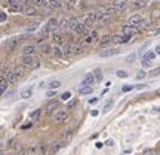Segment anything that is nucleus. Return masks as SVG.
<instances>
[{
    "label": "nucleus",
    "instance_id": "f03ea898",
    "mask_svg": "<svg viewBox=\"0 0 160 155\" xmlns=\"http://www.w3.org/2000/svg\"><path fill=\"white\" fill-rule=\"evenodd\" d=\"M145 21L141 15H132L131 18H129V25L131 27H135V29H141V25H142V23Z\"/></svg>",
    "mask_w": 160,
    "mask_h": 155
},
{
    "label": "nucleus",
    "instance_id": "5701e85b",
    "mask_svg": "<svg viewBox=\"0 0 160 155\" xmlns=\"http://www.w3.org/2000/svg\"><path fill=\"white\" fill-rule=\"evenodd\" d=\"M93 78H95L97 82H101V80H102V72H101V69L93 70Z\"/></svg>",
    "mask_w": 160,
    "mask_h": 155
},
{
    "label": "nucleus",
    "instance_id": "a878e982",
    "mask_svg": "<svg viewBox=\"0 0 160 155\" xmlns=\"http://www.w3.org/2000/svg\"><path fill=\"white\" fill-rule=\"evenodd\" d=\"M156 57V52H151V51H147L145 54H144L142 60H147V61H151V60H154Z\"/></svg>",
    "mask_w": 160,
    "mask_h": 155
},
{
    "label": "nucleus",
    "instance_id": "a211bd4d",
    "mask_svg": "<svg viewBox=\"0 0 160 155\" xmlns=\"http://www.w3.org/2000/svg\"><path fill=\"white\" fill-rule=\"evenodd\" d=\"M126 6H128V3L126 2H114V9L116 11H125Z\"/></svg>",
    "mask_w": 160,
    "mask_h": 155
},
{
    "label": "nucleus",
    "instance_id": "de8ad7c7",
    "mask_svg": "<svg viewBox=\"0 0 160 155\" xmlns=\"http://www.w3.org/2000/svg\"><path fill=\"white\" fill-rule=\"evenodd\" d=\"M144 76H145V72H144V70H139V72L137 73V78H138V79H142Z\"/></svg>",
    "mask_w": 160,
    "mask_h": 155
},
{
    "label": "nucleus",
    "instance_id": "9d476101",
    "mask_svg": "<svg viewBox=\"0 0 160 155\" xmlns=\"http://www.w3.org/2000/svg\"><path fill=\"white\" fill-rule=\"evenodd\" d=\"M8 149H15L17 151L18 148H19V142H18V139H15V137H12L11 140H8Z\"/></svg>",
    "mask_w": 160,
    "mask_h": 155
},
{
    "label": "nucleus",
    "instance_id": "aec40b11",
    "mask_svg": "<svg viewBox=\"0 0 160 155\" xmlns=\"http://www.w3.org/2000/svg\"><path fill=\"white\" fill-rule=\"evenodd\" d=\"M92 91H93V88H92V86H80L79 88V94H83V96L91 94Z\"/></svg>",
    "mask_w": 160,
    "mask_h": 155
},
{
    "label": "nucleus",
    "instance_id": "473e14b6",
    "mask_svg": "<svg viewBox=\"0 0 160 155\" xmlns=\"http://www.w3.org/2000/svg\"><path fill=\"white\" fill-rule=\"evenodd\" d=\"M51 54H53V55H57V57H59V55H61L62 52H61V49H59L58 46H53V48L51 49Z\"/></svg>",
    "mask_w": 160,
    "mask_h": 155
},
{
    "label": "nucleus",
    "instance_id": "49530a36",
    "mask_svg": "<svg viewBox=\"0 0 160 155\" xmlns=\"http://www.w3.org/2000/svg\"><path fill=\"white\" fill-rule=\"evenodd\" d=\"M61 5H62L61 2H51V6H52V8H61Z\"/></svg>",
    "mask_w": 160,
    "mask_h": 155
},
{
    "label": "nucleus",
    "instance_id": "6ab92c4d",
    "mask_svg": "<svg viewBox=\"0 0 160 155\" xmlns=\"http://www.w3.org/2000/svg\"><path fill=\"white\" fill-rule=\"evenodd\" d=\"M113 104H114V100H113V98H108V100H107V103H105V106L102 108V113H107V112L113 108Z\"/></svg>",
    "mask_w": 160,
    "mask_h": 155
},
{
    "label": "nucleus",
    "instance_id": "b1692460",
    "mask_svg": "<svg viewBox=\"0 0 160 155\" xmlns=\"http://www.w3.org/2000/svg\"><path fill=\"white\" fill-rule=\"evenodd\" d=\"M52 39H53V43H55V45H62V43H64V39H62V36H61V35H58V33H57V35H53V37H52Z\"/></svg>",
    "mask_w": 160,
    "mask_h": 155
},
{
    "label": "nucleus",
    "instance_id": "423d86ee",
    "mask_svg": "<svg viewBox=\"0 0 160 155\" xmlns=\"http://www.w3.org/2000/svg\"><path fill=\"white\" fill-rule=\"evenodd\" d=\"M95 23H98V17H97V12H89L88 17H86V27H91Z\"/></svg>",
    "mask_w": 160,
    "mask_h": 155
},
{
    "label": "nucleus",
    "instance_id": "f704fd0d",
    "mask_svg": "<svg viewBox=\"0 0 160 155\" xmlns=\"http://www.w3.org/2000/svg\"><path fill=\"white\" fill-rule=\"evenodd\" d=\"M48 146H46V145H40L39 146V154L40 155H46V152H48Z\"/></svg>",
    "mask_w": 160,
    "mask_h": 155
},
{
    "label": "nucleus",
    "instance_id": "72a5a7b5",
    "mask_svg": "<svg viewBox=\"0 0 160 155\" xmlns=\"http://www.w3.org/2000/svg\"><path fill=\"white\" fill-rule=\"evenodd\" d=\"M80 46H77V45H71V51H70V54H80Z\"/></svg>",
    "mask_w": 160,
    "mask_h": 155
},
{
    "label": "nucleus",
    "instance_id": "09e8293b",
    "mask_svg": "<svg viewBox=\"0 0 160 155\" xmlns=\"http://www.w3.org/2000/svg\"><path fill=\"white\" fill-rule=\"evenodd\" d=\"M55 94H57V91H55V90H49V91L46 92V96H48V97H53Z\"/></svg>",
    "mask_w": 160,
    "mask_h": 155
},
{
    "label": "nucleus",
    "instance_id": "cd10ccee",
    "mask_svg": "<svg viewBox=\"0 0 160 155\" xmlns=\"http://www.w3.org/2000/svg\"><path fill=\"white\" fill-rule=\"evenodd\" d=\"M13 72H15V75H17V78H21V76L24 75V67H22V66H17Z\"/></svg>",
    "mask_w": 160,
    "mask_h": 155
},
{
    "label": "nucleus",
    "instance_id": "39448f33",
    "mask_svg": "<svg viewBox=\"0 0 160 155\" xmlns=\"http://www.w3.org/2000/svg\"><path fill=\"white\" fill-rule=\"evenodd\" d=\"M58 106H59V102H57V100L49 102L48 106H46V113H48V115H53V112L58 109Z\"/></svg>",
    "mask_w": 160,
    "mask_h": 155
},
{
    "label": "nucleus",
    "instance_id": "f3484780",
    "mask_svg": "<svg viewBox=\"0 0 160 155\" xmlns=\"http://www.w3.org/2000/svg\"><path fill=\"white\" fill-rule=\"evenodd\" d=\"M86 29H88V27H86V24L80 23L79 25H77V29L74 30V33L76 35H86Z\"/></svg>",
    "mask_w": 160,
    "mask_h": 155
},
{
    "label": "nucleus",
    "instance_id": "c756f323",
    "mask_svg": "<svg viewBox=\"0 0 160 155\" xmlns=\"http://www.w3.org/2000/svg\"><path fill=\"white\" fill-rule=\"evenodd\" d=\"M49 86H51V90H55V91H57V88L61 86V82H59V80H52L51 84H49Z\"/></svg>",
    "mask_w": 160,
    "mask_h": 155
},
{
    "label": "nucleus",
    "instance_id": "c9c22d12",
    "mask_svg": "<svg viewBox=\"0 0 160 155\" xmlns=\"http://www.w3.org/2000/svg\"><path fill=\"white\" fill-rule=\"evenodd\" d=\"M160 75V67H157V69H153L151 72H150V76L151 78H154V76H159Z\"/></svg>",
    "mask_w": 160,
    "mask_h": 155
},
{
    "label": "nucleus",
    "instance_id": "603ef678",
    "mask_svg": "<svg viewBox=\"0 0 160 155\" xmlns=\"http://www.w3.org/2000/svg\"><path fill=\"white\" fill-rule=\"evenodd\" d=\"M142 66H144V67H150V61H147V60H142Z\"/></svg>",
    "mask_w": 160,
    "mask_h": 155
},
{
    "label": "nucleus",
    "instance_id": "0eeeda50",
    "mask_svg": "<svg viewBox=\"0 0 160 155\" xmlns=\"http://www.w3.org/2000/svg\"><path fill=\"white\" fill-rule=\"evenodd\" d=\"M95 82H97V80L93 78V73H88V75L85 76L83 82H82V86H92Z\"/></svg>",
    "mask_w": 160,
    "mask_h": 155
},
{
    "label": "nucleus",
    "instance_id": "4c0bfd02",
    "mask_svg": "<svg viewBox=\"0 0 160 155\" xmlns=\"http://www.w3.org/2000/svg\"><path fill=\"white\" fill-rule=\"evenodd\" d=\"M15 155H27V149H24V148H18L15 151Z\"/></svg>",
    "mask_w": 160,
    "mask_h": 155
},
{
    "label": "nucleus",
    "instance_id": "1a4fd4ad",
    "mask_svg": "<svg viewBox=\"0 0 160 155\" xmlns=\"http://www.w3.org/2000/svg\"><path fill=\"white\" fill-rule=\"evenodd\" d=\"M122 30H123V35H125V36H129V37H131L132 35H135V33H137L138 29H135V27H131V25L128 24V25H125V27H123Z\"/></svg>",
    "mask_w": 160,
    "mask_h": 155
},
{
    "label": "nucleus",
    "instance_id": "13d9d810",
    "mask_svg": "<svg viewBox=\"0 0 160 155\" xmlns=\"http://www.w3.org/2000/svg\"><path fill=\"white\" fill-rule=\"evenodd\" d=\"M156 54H160V45L156 46Z\"/></svg>",
    "mask_w": 160,
    "mask_h": 155
},
{
    "label": "nucleus",
    "instance_id": "864d4df0",
    "mask_svg": "<svg viewBox=\"0 0 160 155\" xmlns=\"http://www.w3.org/2000/svg\"><path fill=\"white\" fill-rule=\"evenodd\" d=\"M89 103H91V104H97L98 103V98H91V100H89Z\"/></svg>",
    "mask_w": 160,
    "mask_h": 155
},
{
    "label": "nucleus",
    "instance_id": "5fc2aeb1",
    "mask_svg": "<svg viewBox=\"0 0 160 155\" xmlns=\"http://www.w3.org/2000/svg\"><path fill=\"white\" fill-rule=\"evenodd\" d=\"M0 17H2V18H0L2 21H6V14H5V12H2V15H0Z\"/></svg>",
    "mask_w": 160,
    "mask_h": 155
},
{
    "label": "nucleus",
    "instance_id": "7c9ffc66",
    "mask_svg": "<svg viewBox=\"0 0 160 155\" xmlns=\"http://www.w3.org/2000/svg\"><path fill=\"white\" fill-rule=\"evenodd\" d=\"M9 5H12L15 9H18V8H21V5H24V2H17V0H11L9 2Z\"/></svg>",
    "mask_w": 160,
    "mask_h": 155
},
{
    "label": "nucleus",
    "instance_id": "dca6fc26",
    "mask_svg": "<svg viewBox=\"0 0 160 155\" xmlns=\"http://www.w3.org/2000/svg\"><path fill=\"white\" fill-rule=\"evenodd\" d=\"M42 112H43V110H42V109H36L34 112H33V113L30 115V119H31V122H34V121H37V119H39L40 116H42Z\"/></svg>",
    "mask_w": 160,
    "mask_h": 155
},
{
    "label": "nucleus",
    "instance_id": "3c124183",
    "mask_svg": "<svg viewBox=\"0 0 160 155\" xmlns=\"http://www.w3.org/2000/svg\"><path fill=\"white\" fill-rule=\"evenodd\" d=\"M30 127H33V122H27V124H24L22 128L25 130V128H30Z\"/></svg>",
    "mask_w": 160,
    "mask_h": 155
},
{
    "label": "nucleus",
    "instance_id": "a18cd8bd",
    "mask_svg": "<svg viewBox=\"0 0 160 155\" xmlns=\"http://www.w3.org/2000/svg\"><path fill=\"white\" fill-rule=\"evenodd\" d=\"M70 97H71V92H68V91H67V92H64L62 96H61V98H62V100H68Z\"/></svg>",
    "mask_w": 160,
    "mask_h": 155
},
{
    "label": "nucleus",
    "instance_id": "ddd939ff",
    "mask_svg": "<svg viewBox=\"0 0 160 155\" xmlns=\"http://www.w3.org/2000/svg\"><path fill=\"white\" fill-rule=\"evenodd\" d=\"M113 40H114V42H117V43H126V42H129V40H131V37H129V36H114V37H113Z\"/></svg>",
    "mask_w": 160,
    "mask_h": 155
},
{
    "label": "nucleus",
    "instance_id": "6e6d98bb",
    "mask_svg": "<svg viewBox=\"0 0 160 155\" xmlns=\"http://www.w3.org/2000/svg\"><path fill=\"white\" fill-rule=\"evenodd\" d=\"M145 86H147L145 84H142V85H138V86H137V90H142V88H145Z\"/></svg>",
    "mask_w": 160,
    "mask_h": 155
},
{
    "label": "nucleus",
    "instance_id": "79ce46f5",
    "mask_svg": "<svg viewBox=\"0 0 160 155\" xmlns=\"http://www.w3.org/2000/svg\"><path fill=\"white\" fill-rule=\"evenodd\" d=\"M117 76L119 78H128V73H126L125 70H117Z\"/></svg>",
    "mask_w": 160,
    "mask_h": 155
},
{
    "label": "nucleus",
    "instance_id": "58836bf2",
    "mask_svg": "<svg viewBox=\"0 0 160 155\" xmlns=\"http://www.w3.org/2000/svg\"><path fill=\"white\" fill-rule=\"evenodd\" d=\"M39 67H40V60L34 57V61H33V66H31V69H39Z\"/></svg>",
    "mask_w": 160,
    "mask_h": 155
},
{
    "label": "nucleus",
    "instance_id": "bf43d9fd",
    "mask_svg": "<svg viewBox=\"0 0 160 155\" xmlns=\"http://www.w3.org/2000/svg\"><path fill=\"white\" fill-rule=\"evenodd\" d=\"M133 58H135V54H132V55H131V57H129V58H128V61H132V60H133Z\"/></svg>",
    "mask_w": 160,
    "mask_h": 155
},
{
    "label": "nucleus",
    "instance_id": "f257e3e1",
    "mask_svg": "<svg viewBox=\"0 0 160 155\" xmlns=\"http://www.w3.org/2000/svg\"><path fill=\"white\" fill-rule=\"evenodd\" d=\"M46 30L49 31V33H53V35H57L58 30H61V21H59V18L53 17L51 18L48 24H46Z\"/></svg>",
    "mask_w": 160,
    "mask_h": 155
},
{
    "label": "nucleus",
    "instance_id": "412c9836",
    "mask_svg": "<svg viewBox=\"0 0 160 155\" xmlns=\"http://www.w3.org/2000/svg\"><path fill=\"white\" fill-rule=\"evenodd\" d=\"M31 94H33V90H31V88H24L22 91H21V97L22 98H30L31 97Z\"/></svg>",
    "mask_w": 160,
    "mask_h": 155
},
{
    "label": "nucleus",
    "instance_id": "20e7f679",
    "mask_svg": "<svg viewBox=\"0 0 160 155\" xmlns=\"http://www.w3.org/2000/svg\"><path fill=\"white\" fill-rule=\"evenodd\" d=\"M3 79H5L8 84H17L18 78H17V75H15L13 70H8L5 75H3Z\"/></svg>",
    "mask_w": 160,
    "mask_h": 155
},
{
    "label": "nucleus",
    "instance_id": "052dcab7",
    "mask_svg": "<svg viewBox=\"0 0 160 155\" xmlns=\"http://www.w3.org/2000/svg\"><path fill=\"white\" fill-rule=\"evenodd\" d=\"M42 51H45V52H48V51H49V48H48V46H43V48H42Z\"/></svg>",
    "mask_w": 160,
    "mask_h": 155
},
{
    "label": "nucleus",
    "instance_id": "bb28decb",
    "mask_svg": "<svg viewBox=\"0 0 160 155\" xmlns=\"http://www.w3.org/2000/svg\"><path fill=\"white\" fill-rule=\"evenodd\" d=\"M61 148H62V143H61V142H57V143L52 145V148H51L52 151H51V152H52V154H55V152H58Z\"/></svg>",
    "mask_w": 160,
    "mask_h": 155
},
{
    "label": "nucleus",
    "instance_id": "680f3d73",
    "mask_svg": "<svg viewBox=\"0 0 160 155\" xmlns=\"http://www.w3.org/2000/svg\"><path fill=\"white\" fill-rule=\"evenodd\" d=\"M153 110L154 112H160V108H153Z\"/></svg>",
    "mask_w": 160,
    "mask_h": 155
},
{
    "label": "nucleus",
    "instance_id": "6e6552de",
    "mask_svg": "<svg viewBox=\"0 0 160 155\" xmlns=\"http://www.w3.org/2000/svg\"><path fill=\"white\" fill-rule=\"evenodd\" d=\"M27 6H24V12H25V15H36L37 14V9H36V6L30 5V3H25Z\"/></svg>",
    "mask_w": 160,
    "mask_h": 155
},
{
    "label": "nucleus",
    "instance_id": "4be33fe9",
    "mask_svg": "<svg viewBox=\"0 0 160 155\" xmlns=\"http://www.w3.org/2000/svg\"><path fill=\"white\" fill-rule=\"evenodd\" d=\"M61 30H71V27H70V19H67V18H64V19H61Z\"/></svg>",
    "mask_w": 160,
    "mask_h": 155
},
{
    "label": "nucleus",
    "instance_id": "4468645a",
    "mask_svg": "<svg viewBox=\"0 0 160 155\" xmlns=\"http://www.w3.org/2000/svg\"><path fill=\"white\" fill-rule=\"evenodd\" d=\"M111 42H114V40H113V36H104L102 39H101V46L105 48V46H108Z\"/></svg>",
    "mask_w": 160,
    "mask_h": 155
},
{
    "label": "nucleus",
    "instance_id": "c03bdc74",
    "mask_svg": "<svg viewBox=\"0 0 160 155\" xmlns=\"http://www.w3.org/2000/svg\"><path fill=\"white\" fill-rule=\"evenodd\" d=\"M17 46V40H9V43H8V48H11V49H13Z\"/></svg>",
    "mask_w": 160,
    "mask_h": 155
},
{
    "label": "nucleus",
    "instance_id": "ea45409f",
    "mask_svg": "<svg viewBox=\"0 0 160 155\" xmlns=\"http://www.w3.org/2000/svg\"><path fill=\"white\" fill-rule=\"evenodd\" d=\"M37 152H36V148H33V146H30V148H27V155H36Z\"/></svg>",
    "mask_w": 160,
    "mask_h": 155
},
{
    "label": "nucleus",
    "instance_id": "2f4dec72",
    "mask_svg": "<svg viewBox=\"0 0 160 155\" xmlns=\"http://www.w3.org/2000/svg\"><path fill=\"white\" fill-rule=\"evenodd\" d=\"M132 5H133V8H144V6L147 5V2H142V0H139V2H133V3H132Z\"/></svg>",
    "mask_w": 160,
    "mask_h": 155
},
{
    "label": "nucleus",
    "instance_id": "e433bc0d",
    "mask_svg": "<svg viewBox=\"0 0 160 155\" xmlns=\"http://www.w3.org/2000/svg\"><path fill=\"white\" fill-rule=\"evenodd\" d=\"M77 102H79L77 98H71V100H70V103H68V109H73V108H76Z\"/></svg>",
    "mask_w": 160,
    "mask_h": 155
},
{
    "label": "nucleus",
    "instance_id": "7ed1b4c3",
    "mask_svg": "<svg viewBox=\"0 0 160 155\" xmlns=\"http://www.w3.org/2000/svg\"><path fill=\"white\" fill-rule=\"evenodd\" d=\"M68 119V112L67 110H58L55 116H53V121L57 122V124H61V122H65V121Z\"/></svg>",
    "mask_w": 160,
    "mask_h": 155
},
{
    "label": "nucleus",
    "instance_id": "4d7b16f0",
    "mask_svg": "<svg viewBox=\"0 0 160 155\" xmlns=\"http://www.w3.org/2000/svg\"><path fill=\"white\" fill-rule=\"evenodd\" d=\"M91 113H92V116H98V110H92Z\"/></svg>",
    "mask_w": 160,
    "mask_h": 155
},
{
    "label": "nucleus",
    "instance_id": "2eb2a0df",
    "mask_svg": "<svg viewBox=\"0 0 160 155\" xmlns=\"http://www.w3.org/2000/svg\"><path fill=\"white\" fill-rule=\"evenodd\" d=\"M33 61H34V57H31V55H24L22 57V64L24 66H33Z\"/></svg>",
    "mask_w": 160,
    "mask_h": 155
},
{
    "label": "nucleus",
    "instance_id": "a19ab883",
    "mask_svg": "<svg viewBox=\"0 0 160 155\" xmlns=\"http://www.w3.org/2000/svg\"><path fill=\"white\" fill-rule=\"evenodd\" d=\"M132 88H133L132 85H123V86H122V91H123V92H129V91H132Z\"/></svg>",
    "mask_w": 160,
    "mask_h": 155
},
{
    "label": "nucleus",
    "instance_id": "9b49d317",
    "mask_svg": "<svg viewBox=\"0 0 160 155\" xmlns=\"http://www.w3.org/2000/svg\"><path fill=\"white\" fill-rule=\"evenodd\" d=\"M119 52V49H116V48H110V49H104L99 55L101 57H111V55H114V54H117Z\"/></svg>",
    "mask_w": 160,
    "mask_h": 155
},
{
    "label": "nucleus",
    "instance_id": "393cba45",
    "mask_svg": "<svg viewBox=\"0 0 160 155\" xmlns=\"http://www.w3.org/2000/svg\"><path fill=\"white\" fill-rule=\"evenodd\" d=\"M79 24H80L79 19H77L76 17H71V18H70V27H71V30H76Z\"/></svg>",
    "mask_w": 160,
    "mask_h": 155
},
{
    "label": "nucleus",
    "instance_id": "37998d69",
    "mask_svg": "<svg viewBox=\"0 0 160 155\" xmlns=\"http://www.w3.org/2000/svg\"><path fill=\"white\" fill-rule=\"evenodd\" d=\"M142 155H156V151L154 149H145L142 152Z\"/></svg>",
    "mask_w": 160,
    "mask_h": 155
},
{
    "label": "nucleus",
    "instance_id": "8fccbe9b",
    "mask_svg": "<svg viewBox=\"0 0 160 155\" xmlns=\"http://www.w3.org/2000/svg\"><path fill=\"white\" fill-rule=\"evenodd\" d=\"M37 27H39V24H33V25H30L28 29H27V31H34Z\"/></svg>",
    "mask_w": 160,
    "mask_h": 155
},
{
    "label": "nucleus",
    "instance_id": "f8f14e48",
    "mask_svg": "<svg viewBox=\"0 0 160 155\" xmlns=\"http://www.w3.org/2000/svg\"><path fill=\"white\" fill-rule=\"evenodd\" d=\"M34 51H36V46L34 45H28V46H25V48L22 49V54L24 55H31V57H33Z\"/></svg>",
    "mask_w": 160,
    "mask_h": 155
},
{
    "label": "nucleus",
    "instance_id": "c85d7f7f",
    "mask_svg": "<svg viewBox=\"0 0 160 155\" xmlns=\"http://www.w3.org/2000/svg\"><path fill=\"white\" fill-rule=\"evenodd\" d=\"M0 90H2V92H3V94L8 91V82H6L3 78H2V80H0Z\"/></svg>",
    "mask_w": 160,
    "mask_h": 155
}]
</instances>
